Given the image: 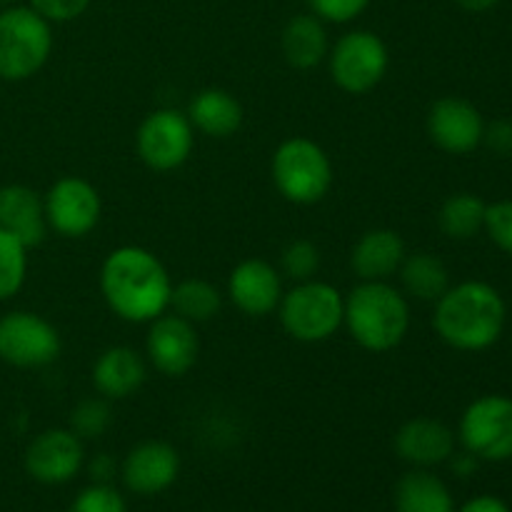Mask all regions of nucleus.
I'll return each instance as SVG.
<instances>
[{
	"label": "nucleus",
	"mask_w": 512,
	"mask_h": 512,
	"mask_svg": "<svg viewBox=\"0 0 512 512\" xmlns=\"http://www.w3.org/2000/svg\"><path fill=\"white\" fill-rule=\"evenodd\" d=\"M100 293L120 320L140 325L168 313L173 280L158 255L140 245H123L103 260Z\"/></svg>",
	"instance_id": "obj_1"
},
{
	"label": "nucleus",
	"mask_w": 512,
	"mask_h": 512,
	"mask_svg": "<svg viewBox=\"0 0 512 512\" xmlns=\"http://www.w3.org/2000/svg\"><path fill=\"white\" fill-rule=\"evenodd\" d=\"M508 305L498 288L483 280L450 285L435 300L433 328L445 345L460 353H480L503 338Z\"/></svg>",
	"instance_id": "obj_2"
},
{
	"label": "nucleus",
	"mask_w": 512,
	"mask_h": 512,
	"mask_svg": "<svg viewBox=\"0 0 512 512\" xmlns=\"http://www.w3.org/2000/svg\"><path fill=\"white\" fill-rule=\"evenodd\" d=\"M343 325L363 350L390 353L408 338V295L393 288L388 280H360L345 295Z\"/></svg>",
	"instance_id": "obj_3"
},
{
	"label": "nucleus",
	"mask_w": 512,
	"mask_h": 512,
	"mask_svg": "<svg viewBox=\"0 0 512 512\" xmlns=\"http://www.w3.org/2000/svg\"><path fill=\"white\" fill-rule=\"evenodd\" d=\"M53 53V23L30 5L0 10V80L20 83L45 68Z\"/></svg>",
	"instance_id": "obj_4"
},
{
	"label": "nucleus",
	"mask_w": 512,
	"mask_h": 512,
	"mask_svg": "<svg viewBox=\"0 0 512 512\" xmlns=\"http://www.w3.org/2000/svg\"><path fill=\"white\" fill-rule=\"evenodd\" d=\"M270 175H273L275 190L295 205L320 203L330 193L335 180L333 160L325 153L323 145L303 135L283 140L275 148Z\"/></svg>",
	"instance_id": "obj_5"
},
{
	"label": "nucleus",
	"mask_w": 512,
	"mask_h": 512,
	"mask_svg": "<svg viewBox=\"0 0 512 512\" xmlns=\"http://www.w3.org/2000/svg\"><path fill=\"white\" fill-rule=\"evenodd\" d=\"M280 325L298 343H325L343 328L345 295L325 280L295 283L278 305Z\"/></svg>",
	"instance_id": "obj_6"
},
{
	"label": "nucleus",
	"mask_w": 512,
	"mask_h": 512,
	"mask_svg": "<svg viewBox=\"0 0 512 512\" xmlns=\"http://www.w3.org/2000/svg\"><path fill=\"white\" fill-rule=\"evenodd\" d=\"M330 78L343 93L365 95L378 88L390 68V50L373 30H350L328 53Z\"/></svg>",
	"instance_id": "obj_7"
},
{
	"label": "nucleus",
	"mask_w": 512,
	"mask_h": 512,
	"mask_svg": "<svg viewBox=\"0 0 512 512\" xmlns=\"http://www.w3.org/2000/svg\"><path fill=\"white\" fill-rule=\"evenodd\" d=\"M458 440L480 463L512 458V398L488 393L475 398L460 415Z\"/></svg>",
	"instance_id": "obj_8"
},
{
	"label": "nucleus",
	"mask_w": 512,
	"mask_h": 512,
	"mask_svg": "<svg viewBox=\"0 0 512 512\" xmlns=\"http://www.w3.org/2000/svg\"><path fill=\"white\" fill-rule=\"evenodd\" d=\"M63 348L58 328L30 310H10L0 318V360L20 370L55 363Z\"/></svg>",
	"instance_id": "obj_9"
},
{
	"label": "nucleus",
	"mask_w": 512,
	"mask_h": 512,
	"mask_svg": "<svg viewBox=\"0 0 512 512\" xmlns=\"http://www.w3.org/2000/svg\"><path fill=\"white\" fill-rule=\"evenodd\" d=\"M195 148V128L188 113L158 108L143 118L135 133V150L150 170L168 173L188 163Z\"/></svg>",
	"instance_id": "obj_10"
},
{
	"label": "nucleus",
	"mask_w": 512,
	"mask_h": 512,
	"mask_svg": "<svg viewBox=\"0 0 512 512\" xmlns=\"http://www.w3.org/2000/svg\"><path fill=\"white\" fill-rule=\"evenodd\" d=\"M45 220L60 238H85L93 233L103 215L98 188L80 175L58 178L43 195Z\"/></svg>",
	"instance_id": "obj_11"
},
{
	"label": "nucleus",
	"mask_w": 512,
	"mask_h": 512,
	"mask_svg": "<svg viewBox=\"0 0 512 512\" xmlns=\"http://www.w3.org/2000/svg\"><path fill=\"white\" fill-rule=\"evenodd\" d=\"M148 325L145 353H148L150 365L168 378L188 375L200 355V338L195 325L175 313L158 315Z\"/></svg>",
	"instance_id": "obj_12"
},
{
	"label": "nucleus",
	"mask_w": 512,
	"mask_h": 512,
	"mask_svg": "<svg viewBox=\"0 0 512 512\" xmlns=\"http://www.w3.org/2000/svg\"><path fill=\"white\" fill-rule=\"evenodd\" d=\"M83 440L70 428L43 430L25 450V470L43 485H65L83 470Z\"/></svg>",
	"instance_id": "obj_13"
},
{
	"label": "nucleus",
	"mask_w": 512,
	"mask_h": 512,
	"mask_svg": "<svg viewBox=\"0 0 512 512\" xmlns=\"http://www.w3.org/2000/svg\"><path fill=\"white\" fill-rule=\"evenodd\" d=\"M428 135L443 153L470 155L483 145L485 118L470 100L445 95L428 110Z\"/></svg>",
	"instance_id": "obj_14"
},
{
	"label": "nucleus",
	"mask_w": 512,
	"mask_h": 512,
	"mask_svg": "<svg viewBox=\"0 0 512 512\" xmlns=\"http://www.w3.org/2000/svg\"><path fill=\"white\" fill-rule=\"evenodd\" d=\"M180 475V455L165 440H143L125 455L120 478L135 495H160L175 485Z\"/></svg>",
	"instance_id": "obj_15"
},
{
	"label": "nucleus",
	"mask_w": 512,
	"mask_h": 512,
	"mask_svg": "<svg viewBox=\"0 0 512 512\" xmlns=\"http://www.w3.org/2000/svg\"><path fill=\"white\" fill-rule=\"evenodd\" d=\"M283 278L263 258H248L228 275V298L248 318H265L275 313L283 300Z\"/></svg>",
	"instance_id": "obj_16"
},
{
	"label": "nucleus",
	"mask_w": 512,
	"mask_h": 512,
	"mask_svg": "<svg viewBox=\"0 0 512 512\" xmlns=\"http://www.w3.org/2000/svg\"><path fill=\"white\" fill-rule=\"evenodd\" d=\"M458 435L438 418H410L395 433V453L415 468H433L453 458Z\"/></svg>",
	"instance_id": "obj_17"
},
{
	"label": "nucleus",
	"mask_w": 512,
	"mask_h": 512,
	"mask_svg": "<svg viewBox=\"0 0 512 512\" xmlns=\"http://www.w3.org/2000/svg\"><path fill=\"white\" fill-rule=\"evenodd\" d=\"M0 228L15 235L25 248H35L48 235L45 205L40 193L20 183L0 188Z\"/></svg>",
	"instance_id": "obj_18"
},
{
	"label": "nucleus",
	"mask_w": 512,
	"mask_h": 512,
	"mask_svg": "<svg viewBox=\"0 0 512 512\" xmlns=\"http://www.w3.org/2000/svg\"><path fill=\"white\" fill-rule=\"evenodd\" d=\"M148 378V365L138 350L113 345L93 363V385L103 398L125 400L138 393Z\"/></svg>",
	"instance_id": "obj_19"
},
{
	"label": "nucleus",
	"mask_w": 512,
	"mask_h": 512,
	"mask_svg": "<svg viewBox=\"0 0 512 512\" xmlns=\"http://www.w3.org/2000/svg\"><path fill=\"white\" fill-rule=\"evenodd\" d=\"M408 248L398 230L373 228L360 235L350 253V268L360 280H390L403 265Z\"/></svg>",
	"instance_id": "obj_20"
},
{
	"label": "nucleus",
	"mask_w": 512,
	"mask_h": 512,
	"mask_svg": "<svg viewBox=\"0 0 512 512\" xmlns=\"http://www.w3.org/2000/svg\"><path fill=\"white\" fill-rule=\"evenodd\" d=\"M188 118L198 133L225 140L243 128L245 110L230 90L203 88L190 100Z\"/></svg>",
	"instance_id": "obj_21"
},
{
	"label": "nucleus",
	"mask_w": 512,
	"mask_h": 512,
	"mask_svg": "<svg viewBox=\"0 0 512 512\" xmlns=\"http://www.w3.org/2000/svg\"><path fill=\"white\" fill-rule=\"evenodd\" d=\"M285 60L295 70H310L323 63L330 53L328 30L323 20L313 13L295 15L285 23L283 38H280Z\"/></svg>",
	"instance_id": "obj_22"
},
{
	"label": "nucleus",
	"mask_w": 512,
	"mask_h": 512,
	"mask_svg": "<svg viewBox=\"0 0 512 512\" xmlns=\"http://www.w3.org/2000/svg\"><path fill=\"white\" fill-rule=\"evenodd\" d=\"M395 512H455V498L438 475L415 468L395 485Z\"/></svg>",
	"instance_id": "obj_23"
},
{
	"label": "nucleus",
	"mask_w": 512,
	"mask_h": 512,
	"mask_svg": "<svg viewBox=\"0 0 512 512\" xmlns=\"http://www.w3.org/2000/svg\"><path fill=\"white\" fill-rule=\"evenodd\" d=\"M398 275L403 293L420 303H435L450 288L448 265L433 253H408Z\"/></svg>",
	"instance_id": "obj_24"
},
{
	"label": "nucleus",
	"mask_w": 512,
	"mask_h": 512,
	"mask_svg": "<svg viewBox=\"0 0 512 512\" xmlns=\"http://www.w3.org/2000/svg\"><path fill=\"white\" fill-rule=\"evenodd\" d=\"M170 308L175 315L190 320L193 325L208 323L223 308V293L218 285L203 278H188L173 285V295H170Z\"/></svg>",
	"instance_id": "obj_25"
},
{
	"label": "nucleus",
	"mask_w": 512,
	"mask_h": 512,
	"mask_svg": "<svg viewBox=\"0 0 512 512\" xmlns=\"http://www.w3.org/2000/svg\"><path fill=\"white\" fill-rule=\"evenodd\" d=\"M488 203L475 193H455L440 205L438 225L450 240H470L485 230Z\"/></svg>",
	"instance_id": "obj_26"
},
{
	"label": "nucleus",
	"mask_w": 512,
	"mask_h": 512,
	"mask_svg": "<svg viewBox=\"0 0 512 512\" xmlns=\"http://www.w3.org/2000/svg\"><path fill=\"white\" fill-rule=\"evenodd\" d=\"M28 250L15 235L0 228V303L23 290L28 278Z\"/></svg>",
	"instance_id": "obj_27"
},
{
	"label": "nucleus",
	"mask_w": 512,
	"mask_h": 512,
	"mask_svg": "<svg viewBox=\"0 0 512 512\" xmlns=\"http://www.w3.org/2000/svg\"><path fill=\"white\" fill-rule=\"evenodd\" d=\"M113 423V410H110L108 398H88L80 400L78 405L70 413V425L68 428L78 435L80 440H93L100 438L105 430Z\"/></svg>",
	"instance_id": "obj_28"
},
{
	"label": "nucleus",
	"mask_w": 512,
	"mask_h": 512,
	"mask_svg": "<svg viewBox=\"0 0 512 512\" xmlns=\"http://www.w3.org/2000/svg\"><path fill=\"white\" fill-rule=\"evenodd\" d=\"M280 268L288 278H293L295 283H303V280H313L315 273L320 270V250L313 240L298 238L293 243L285 245L283 255H280Z\"/></svg>",
	"instance_id": "obj_29"
},
{
	"label": "nucleus",
	"mask_w": 512,
	"mask_h": 512,
	"mask_svg": "<svg viewBox=\"0 0 512 512\" xmlns=\"http://www.w3.org/2000/svg\"><path fill=\"white\" fill-rule=\"evenodd\" d=\"M68 512H128V505L113 485L93 483L75 495Z\"/></svg>",
	"instance_id": "obj_30"
},
{
	"label": "nucleus",
	"mask_w": 512,
	"mask_h": 512,
	"mask_svg": "<svg viewBox=\"0 0 512 512\" xmlns=\"http://www.w3.org/2000/svg\"><path fill=\"white\" fill-rule=\"evenodd\" d=\"M485 233L490 235V240H493L503 253L512 255V198L488 205Z\"/></svg>",
	"instance_id": "obj_31"
},
{
	"label": "nucleus",
	"mask_w": 512,
	"mask_h": 512,
	"mask_svg": "<svg viewBox=\"0 0 512 512\" xmlns=\"http://www.w3.org/2000/svg\"><path fill=\"white\" fill-rule=\"evenodd\" d=\"M310 13L318 15L323 23H350L365 13L370 0H308Z\"/></svg>",
	"instance_id": "obj_32"
},
{
	"label": "nucleus",
	"mask_w": 512,
	"mask_h": 512,
	"mask_svg": "<svg viewBox=\"0 0 512 512\" xmlns=\"http://www.w3.org/2000/svg\"><path fill=\"white\" fill-rule=\"evenodd\" d=\"M30 8L48 23H70L90 8V0H30Z\"/></svg>",
	"instance_id": "obj_33"
},
{
	"label": "nucleus",
	"mask_w": 512,
	"mask_h": 512,
	"mask_svg": "<svg viewBox=\"0 0 512 512\" xmlns=\"http://www.w3.org/2000/svg\"><path fill=\"white\" fill-rule=\"evenodd\" d=\"M483 143L493 150L500 158L512 155V120H495V123L485 125Z\"/></svg>",
	"instance_id": "obj_34"
},
{
	"label": "nucleus",
	"mask_w": 512,
	"mask_h": 512,
	"mask_svg": "<svg viewBox=\"0 0 512 512\" xmlns=\"http://www.w3.org/2000/svg\"><path fill=\"white\" fill-rule=\"evenodd\" d=\"M88 473L90 478H93V483L110 485L113 483L115 473H118V463H115L108 453H100L88 463Z\"/></svg>",
	"instance_id": "obj_35"
},
{
	"label": "nucleus",
	"mask_w": 512,
	"mask_h": 512,
	"mask_svg": "<svg viewBox=\"0 0 512 512\" xmlns=\"http://www.w3.org/2000/svg\"><path fill=\"white\" fill-rule=\"evenodd\" d=\"M455 512H512L510 505L498 495H475L468 503H463Z\"/></svg>",
	"instance_id": "obj_36"
},
{
	"label": "nucleus",
	"mask_w": 512,
	"mask_h": 512,
	"mask_svg": "<svg viewBox=\"0 0 512 512\" xmlns=\"http://www.w3.org/2000/svg\"><path fill=\"white\" fill-rule=\"evenodd\" d=\"M450 465H453V473L458 475V478H470V475L478 473L480 460L475 458L473 453H468V450H463V453H453Z\"/></svg>",
	"instance_id": "obj_37"
},
{
	"label": "nucleus",
	"mask_w": 512,
	"mask_h": 512,
	"mask_svg": "<svg viewBox=\"0 0 512 512\" xmlns=\"http://www.w3.org/2000/svg\"><path fill=\"white\" fill-rule=\"evenodd\" d=\"M463 10H470V13H485V10L495 8L500 0H455Z\"/></svg>",
	"instance_id": "obj_38"
},
{
	"label": "nucleus",
	"mask_w": 512,
	"mask_h": 512,
	"mask_svg": "<svg viewBox=\"0 0 512 512\" xmlns=\"http://www.w3.org/2000/svg\"><path fill=\"white\" fill-rule=\"evenodd\" d=\"M13 3V0H0V5H10Z\"/></svg>",
	"instance_id": "obj_39"
}]
</instances>
